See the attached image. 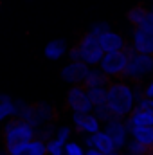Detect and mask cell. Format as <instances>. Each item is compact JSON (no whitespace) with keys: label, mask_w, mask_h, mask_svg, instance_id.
Masks as SVG:
<instances>
[{"label":"cell","mask_w":153,"mask_h":155,"mask_svg":"<svg viewBox=\"0 0 153 155\" xmlns=\"http://www.w3.org/2000/svg\"><path fill=\"white\" fill-rule=\"evenodd\" d=\"M106 107L117 119H126L130 116L135 107V96H133V87L128 81H112L108 85V99Z\"/></svg>","instance_id":"obj_1"},{"label":"cell","mask_w":153,"mask_h":155,"mask_svg":"<svg viewBox=\"0 0 153 155\" xmlns=\"http://www.w3.org/2000/svg\"><path fill=\"white\" fill-rule=\"evenodd\" d=\"M36 139V128H33L29 123L22 121L20 117H13L4 126V143L5 150H11L18 144L31 143Z\"/></svg>","instance_id":"obj_2"},{"label":"cell","mask_w":153,"mask_h":155,"mask_svg":"<svg viewBox=\"0 0 153 155\" xmlns=\"http://www.w3.org/2000/svg\"><path fill=\"white\" fill-rule=\"evenodd\" d=\"M132 54H135V51H133L132 45H126V49L117 51V52H105V56H103V60L99 63V69L108 78L124 76Z\"/></svg>","instance_id":"obj_3"},{"label":"cell","mask_w":153,"mask_h":155,"mask_svg":"<svg viewBox=\"0 0 153 155\" xmlns=\"http://www.w3.org/2000/svg\"><path fill=\"white\" fill-rule=\"evenodd\" d=\"M77 49H79V56H81L83 63H86L88 67H99V63L105 56V51L101 49L97 36H94L92 33L83 35V38L77 43Z\"/></svg>","instance_id":"obj_4"},{"label":"cell","mask_w":153,"mask_h":155,"mask_svg":"<svg viewBox=\"0 0 153 155\" xmlns=\"http://www.w3.org/2000/svg\"><path fill=\"white\" fill-rule=\"evenodd\" d=\"M151 74H153V56L135 52V54L130 56L126 72H124L122 78L132 79V81H141V79L151 76Z\"/></svg>","instance_id":"obj_5"},{"label":"cell","mask_w":153,"mask_h":155,"mask_svg":"<svg viewBox=\"0 0 153 155\" xmlns=\"http://www.w3.org/2000/svg\"><path fill=\"white\" fill-rule=\"evenodd\" d=\"M67 107L72 110V114H88L94 110L90 99H88V92L83 85L70 87L67 92Z\"/></svg>","instance_id":"obj_6"},{"label":"cell","mask_w":153,"mask_h":155,"mask_svg":"<svg viewBox=\"0 0 153 155\" xmlns=\"http://www.w3.org/2000/svg\"><path fill=\"white\" fill-rule=\"evenodd\" d=\"M90 69H92V67H88V65L83 63V61H69V63L61 69L60 76H61V79H63L65 83H69L70 87L85 85Z\"/></svg>","instance_id":"obj_7"},{"label":"cell","mask_w":153,"mask_h":155,"mask_svg":"<svg viewBox=\"0 0 153 155\" xmlns=\"http://www.w3.org/2000/svg\"><path fill=\"white\" fill-rule=\"evenodd\" d=\"M103 130L112 137V141H114L115 144V150L117 152H121V150H124L126 148V144H128V135H130V130L126 128V124H124V119H110L108 123H105L103 124Z\"/></svg>","instance_id":"obj_8"},{"label":"cell","mask_w":153,"mask_h":155,"mask_svg":"<svg viewBox=\"0 0 153 155\" xmlns=\"http://www.w3.org/2000/svg\"><path fill=\"white\" fill-rule=\"evenodd\" d=\"M72 124L77 132H83L86 135H94L103 130V123L94 116L92 112L88 114H72Z\"/></svg>","instance_id":"obj_9"},{"label":"cell","mask_w":153,"mask_h":155,"mask_svg":"<svg viewBox=\"0 0 153 155\" xmlns=\"http://www.w3.org/2000/svg\"><path fill=\"white\" fill-rule=\"evenodd\" d=\"M132 47L139 54H150V56H153V33L135 27L133 33H132Z\"/></svg>","instance_id":"obj_10"},{"label":"cell","mask_w":153,"mask_h":155,"mask_svg":"<svg viewBox=\"0 0 153 155\" xmlns=\"http://www.w3.org/2000/svg\"><path fill=\"white\" fill-rule=\"evenodd\" d=\"M85 143H86L88 148H96L97 152H101V153H105V155L112 153V152H117L112 137L105 130H101V132H97L94 135H86L85 137Z\"/></svg>","instance_id":"obj_11"},{"label":"cell","mask_w":153,"mask_h":155,"mask_svg":"<svg viewBox=\"0 0 153 155\" xmlns=\"http://www.w3.org/2000/svg\"><path fill=\"white\" fill-rule=\"evenodd\" d=\"M67 52H69V43H67L65 38H54L50 41H47L45 47H43V56L50 61L61 60L63 56H67Z\"/></svg>","instance_id":"obj_12"},{"label":"cell","mask_w":153,"mask_h":155,"mask_svg":"<svg viewBox=\"0 0 153 155\" xmlns=\"http://www.w3.org/2000/svg\"><path fill=\"white\" fill-rule=\"evenodd\" d=\"M7 153L9 155H47V143L36 137L31 143H24V144H18V146L7 150Z\"/></svg>","instance_id":"obj_13"},{"label":"cell","mask_w":153,"mask_h":155,"mask_svg":"<svg viewBox=\"0 0 153 155\" xmlns=\"http://www.w3.org/2000/svg\"><path fill=\"white\" fill-rule=\"evenodd\" d=\"M99 43H101V49H103L105 52H117V51L126 49L124 38H122L119 33L112 31V29H110L108 33H105V35L99 36Z\"/></svg>","instance_id":"obj_14"},{"label":"cell","mask_w":153,"mask_h":155,"mask_svg":"<svg viewBox=\"0 0 153 155\" xmlns=\"http://www.w3.org/2000/svg\"><path fill=\"white\" fill-rule=\"evenodd\" d=\"M124 124L128 130H132L133 126H153V114L146 112V110H141V108H135L124 119Z\"/></svg>","instance_id":"obj_15"},{"label":"cell","mask_w":153,"mask_h":155,"mask_svg":"<svg viewBox=\"0 0 153 155\" xmlns=\"http://www.w3.org/2000/svg\"><path fill=\"white\" fill-rule=\"evenodd\" d=\"M110 83H112L110 78L106 76L99 67H92L83 87H85V88H108Z\"/></svg>","instance_id":"obj_16"},{"label":"cell","mask_w":153,"mask_h":155,"mask_svg":"<svg viewBox=\"0 0 153 155\" xmlns=\"http://www.w3.org/2000/svg\"><path fill=\"white\" fill-rule=\"evenodd\" d=\"M130 137L148 148H153V126H133L130 130Z\"/></svg>","instance_id":"obj_17"},{"label":"cell","mask_w":153,"mask_h":155,"mask_svg":"<svg viewBox=\"0 0 153 155\" xmlns=\"http://www.w3.org/2000/svg\"><path fill=\"white\" fill-rule=\"evenodd\" d=\"M88 92V99L92 103V107H103L106 105V99H108V88H86Z\"/></svg>","instance_id":"obj_18"},{"label":"cell","mask_w":153,"mask_h":155,"mask_svg":"<svg viewBox=\"0 0 153 155\" xmlns=\"http://www.w3.org/2000/svg\"><path fill=\"white\" fill-rule=\"evenodd\" d=\"M150 11L146 9V7H141V5H137V7H132L130 11H128V22L133 25V27H139L141 24H142V20L146 18V15H148Z\"/></svg>","instance_id":"obj_19"},{"label":"cell","mask_w":153,"mask_h":155,"mask_svg":"<svg viewBox=\"0 0 153 155\" xmlns=\"http://www.w3.org/2000/svg\"><path fill=\"white\" fill-rule=\"evenodd\" d=\"M16 117V105H15V99L13 101H5V103H0V123L4 121H9Z\"/></svg>","instance_id":"obj_20"},{"label":"cell","mask_w":153,"mask_h":155,"mask_svg":"<svg viewBox=\"0 0 153 155\" xmlns=\"http://www.w3.org/2000/svg\"><path fill=\"white\" fill-rule=\"evenodd\" d=\"M124 150H126L128 155H148L150 153V148L144 146V144H141V143H137L135 139H130Z\"/></svg>","instance_id":"obj_21"},{"label":"cell","mask_w":153,"mask_h":155,"mask_svg":"<svg viewBox=\"0 0 153 155\" xmlns=\"http://www.w3.org/2000/svg\"><path fill=\"white\" fill-rule=\"evenodd\" d=\"M70 135H72V130H70V126L63 124V126H58V128H56L54 139H56L58 143H61V144H67V143L70 141Z\"/></svg>","instance_id":"obj_22"},{"label":"cell","mask_w":153,"mask_h":155,"mask_svg":"<svg viewBox=\"0 0 153 155\" xmlns=\"http://www.w3.org/2000/svg\"><path fill=\"white\" fill-rule=\"evenodd\" d=\"M92 114L97 117L103 124H105V123H108L110 119H114V114L110 112V108H108L106 105H103V107H96V108L92 110Z\"/></svg>","instance_id":"obj_23"},{"label":"cell","mask_w":153,"mask_h":155,"mask_svg":"<svg viewBox=\"0 0 153 155\" xmlns=\"http://www.w3.org/2000/svg\"><path fill=\"white\" fill-rule=\"evenodd\" d=\"M54 134H56V130H54V124H43L41 128L36 130V137L41 139V141H50V139H54Z\"/></svg>","instance_id":"obj_24"},{"label":"cell","mask_w":153,"mask_h":155,"mask_svg":"<svg viewBox=\"0 0 153 155\" xmlns=\"http://www.w3.org/2000/svg\"><path fill=\"white\" fill-rule=\"evenodd\" d=\"M112 27H110V24L108 22H94V24H90V29H88V33H92L94 36H101V35H105V33H108Z\"/></svg>","instance_id":"obj_25"},{"label":"cell","mask_w":153,"mask_h":155,"mask_svg":"<svg viewBox=\"0 0 153 155\" xmlns=\"http://www.w3.org/2000/svg\"><path fill=\"white\" fill-rule=\"evenodd\" d=\"M47 155H65V144L58 143L56 139L47 141Z\"/></svg>","instance_id":"obj_26"},{"label":"cell","mask_w":153,"mask_h":155,"mask_svg":"<svg viewBox=\"0 0 153 155\" xmlns=\"http://www.w3.org/2000/svg\"><path fill=\"white\" fill-rule=\"evenodd\" d=\"M86 150L79 144V143H74V141H69L65 144V155H85Z\"/></svg>","instance_id":"obj_27"},{"label":"cell","mask_w":153,"mask_h":155,"mask_svg":"<svg viewBox=\"0 0 153 155\" xmlns=\"http://www.w3.org/2000/svg\"><path fill=\"white\" fill-rule=\"evenodd\" d=\"M137 29H144V31H150V33H153V13H151V11L146 15V18L142 20V24H141Z\"/></svg>","instance_id":"obj_28"},{"label":"cell","mask_w":153,"mask_h":155,"mask_svg":"<svg viewBox=\"0 0 153 155\" xmlns=\"http://www.w3.org/2000/svg\"><path fill=\"white\" fill-rule=\"evenodd\" d=\"M135 108H141V110H146V112H151V114H153V99H150V97L141 99V101L137 103V107H135Z\"/></svg>","instance_id":"obj_29"},{"label":"cell","mask_w":153,"mask_h":155,"mask_svg":"<svg viewBox=\"0 0 153 155\" xmlns=\"http://www.w3.org/2000/svg\"><path fill=\"white\" fill-rule=\"evenodd\" d=\"M67 56H69V60H70V61H81V56H79V49H77V45L69 49Z\"/></svg>","instance_id":"obj_30"},{"label":"cell","mask_w":153,"mask_h":155,"mask_svg":"<svg viewBox=\"0 0 153 155\" xmlns=\"http://www.w3.org/2000/svg\"><path fill=\"white\" fill-rule=\"evenodd\" d=\"M144 97L153 99V79H150V81L144 85Z\"/></svg>","instance_id":"obj_31"},{"label":"cell","mask_w":153,"mask_h":155,"mask_svg":"<svg viewBox=\"0 0 153 155\" xmlns=\"http://www.w3.org/2000/svg\"><path fill=\"white\" fill-rule=\"evenodd\" d=\"M5 101H13V97L9 94H0V103H5Z\"/></svg>","instance_id":"obj_32"},{"label":"cell","mask_w":153,"mask_h":155,"mask_svg":"<svg viewBox=\"0 0 153 155\" xmlns=\"http://www.w3.org/2000/svg\"><path fill=\"white\" fill-rule=\"evenodd\" d=\"M85 155H105V153H101V152H97L96 148H88V150H86V153H85Z\"/></svg>","instance_id":"obj_33"},{"label":"cell","mask_w":153,"mask_h":155,"mask_svg":"<svg viewBox=\"0 0 153 155\" xmlns=\"http://www.w3.org/2000/svg\"><path fill=\"white\" fill-rule=\"evenodd\" d=\"M108 155H122L121 152H112V153H108Z\"/></svg>","instance_id":"obj_34"},{"label":"cell","mask_w":153,"mask_h":155,"mask_svg":"<svg viewBox=\"0 0 153 155\" xmlns=\"http://www.w3.org/2000/svg\"><path fill=\"white\" fill-rule=\"evenodd\" d=\"M148 155H153V148H150V153H148Z\"/></svg>","instance_id":"obj_35"},{"label":"cell","mask_w":153,"mask_h":155,"mask_svg":"<svg viewBox=\"0 0 153 155\" xmlns=\"http://www.w3.org/2000/svg\"><path fill=\"white\" fill-rule=\"evenodd\" d=\"M151 13H153V9H151Z\"/></svg>","instance_id":"obj_36"},{"label":"cell","mask_w":153,"mask_h":155,"mask_svg":"<svg viewBox=\"0 0 153 155\" xmlns=\"http://www.w3.org/2000/svg\"><path fill=\"white\" fill-rule=\"evenodd\" d=\"M124 155H128V153H124Z\"/></svg>","instance_id":"obj_37"},{"label":"cell","mask_w":153,"mask_h":155,"mask_svg":"<svg viewBox=\"0 0 153 155\" xmlns=\"http://www.w3.org/2000/svg\"><path fill=\"white\" fill-rule=\"evenodd\" d=\"M0 7H2V5H0Z\"/></svg>","instance_id":"obj_38"}]
</instances>
